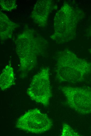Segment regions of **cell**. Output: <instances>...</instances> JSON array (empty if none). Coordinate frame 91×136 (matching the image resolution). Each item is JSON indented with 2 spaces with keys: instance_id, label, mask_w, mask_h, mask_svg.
<instances>
[{
  "instance_id": "obj_4",
  "label": "cell",
  "mask_w": 91,
  "mask_h": 136,
  "mask_svg": "<svg viewBox=\"0 0 91 136\" xmlns=\"http://www.w3.org/2000/svg\"><path fill=\"white\" fill-rule=\"evenodd\" d=\"M49 75V68L43 67L33 76L27 90L32 100L45 106L49 104L52 96Z\"/></svg>"
},
{
  "instance_id": "obj_8",
  "label": "cell",
  "mask_w": 91,
  "mask_h": 136,
  "mask_svg": "<svg viewBox=\"0 0 91 136\" xmlns=\"http://www.w3.org/2000/svg\"><path fill=\"white\" fill-rule=\"evenodd\" d=\"M0 38L4 40L11 38L13 31L18 26L10 20L4 13L0 12Z\"/></svg>"
},
{
  "instance_id": "obj_12",
  "label": "cell",
  "mask_w": 91,
  "mask_h": 136,
  "mask_svg": "<svg viewBox=\"0 0 91 136\" xmlns=\"http://www.w3.org/2000/svg\"><path fill=\"white\" fill-rule=\"evenodd\" d=\"M89 32L90 35V36H91V25H90V27L89 28Z\"/></svg>"
},
{
  "instance_id": "obj_1",
  "label": "cell",
  "mask_w": 91,
  "mask_h": 136,
  "mask_svg": "<svg viewBox=\"0 0 91 136\" xmlns=\"http://www.w3.org/2000/svg\"><path fill=\"white\" fill-rule=\"evenodd\" d=\"M56 77L60 82L76 83L91 72V62L79 58L71 50L59 52L56 57Z\"/></svg>"
},
{
  "instance_id": "obj_13",
  "label": "cell",
  "mask_w": 91,
  "mask_h": 136,
  "mask_svg": "<svg viewBox=\"0 0 91 136\" xmlns=\"http://www.w3.org/2000/svg\"><path fill=\"white\" fill-rule=\"evenodd\" d=\"M90 52L91 53V49H90Z\"/></svg>"
},
{
  "instance_id": "obj_10",
  "label": "cell",
  "mask_w": 91,
  "mask_h": 136,
  "mask_svg": "<svg viewBox=\"0 0 91 136\" xmlns=\"http://www.w3.org/2000/svg\"><path fill=\"white\" fill-rule=\"evenodd\" d=\"M0 5L3 10L7 11L16 9L17 7L16 1L15 0H0Z\"/></svg>"
},
{
  "instance_id": "obj_3",
  "label": "cell",
  "mask_w": 91,
  "mask_h": 136,
  "mask_svg": "<svg viewBox=\"0 0 91 136\" xmlns=\"http://www.w3.org/2000/svg\"><path fill=\"white\" fill-rule=\"evenodd\" d=\"M82 13L67 3H64L56 13L54 19V32L50 36L55 42L64 43L75 37L76 27Z\"/></svg>"
},
{
  "instance_id": "obj_7",
  "label": "cell",
  "mask_w": 91,
  "mask_h": 136,
  "mask_svg": "<svg viewBox=\"0 0 91 136\" xmlns=\"http://www.w3.org/2000/svg\"><path fill=\"white\" fill-rule=\"evenodd\" d=\"M51 0H38L34 5L31 14L34 22L41 27L47 24L49 15L52 8Z\"/></svg>"
},
{
  "instance_id": "obj_11",
  "label": "cell",
  "mask_w": 91,
  "mask_h": 136,
  "mask_svg": "<svg viewBox=\"0 0 91 136\" xmlns=\"http://www.w3.org/2000/svg\"><path fill=\"white\" fill-rule=\"evenodd\" d=\"M81 135L67 123H65L63 124L61 136H79Z\"/></svg>"
},
{
  "instance_id": "obj_5",
  "label": "cell",
  "mask_w": 91,
  "mask_h": 136,
  "mask_svg": "<svg viewBox=\"0 0 91 136\" xmlns=\"http://www.w3.org/2000/svg\"><path fill=\"white\" fill-rule=\"evenodd\" d=\"M60 88L70 107L80 114H91V87L64 86Z\"/></svg>"
},
{
  "instance_id": "obj_2",
  "label": "cell",
  "mask_w": 91,
  "mask_h": 136,
  "mask_svg": "<svg viewBox=\"0 0 91 136\" xmlns=\"http://www.w3.org/2000/svg\"><path fill=\"white\" fill-rule=\"evenodd\" d=\"M33 30H26L17 36L16 51L20 61L21 75L26 74L34 68L37 57L46 47V41L35 37Z\"/></svg>"
},
{
  "instance_id": "obj_6",
  "label": "cell",
  "mask_w": 91,
  "mask_h": 136,
  "mask_svg": "<svg viewBox=\"0 0 91 136\" xmlns=\"http://www.w3.org/2000/svg\"><path fill=\"white\" fill-rule=\"evenodd\" d=\"M52 122L47 115L35 108L25 113L18 120L16 128L35 134H41L50 130Z\"/></svg>"
},
{
  "instance_id": "obj_9",
  "label": "cell",
  "mask_w": 91,
  "mask_h": 136,
  "mask_svg": "<svg viewBox=\"0 0 91 136\" xmlns=\"http://www.w3.org/2000/svg\"><path fill=\"white\" fill-rule=\"evenodd\" d=\"M14 82V76L13 68L11 64L6 65L0 76V87L4 90L10 88Z\"/></svg>"
}]
</instances>
